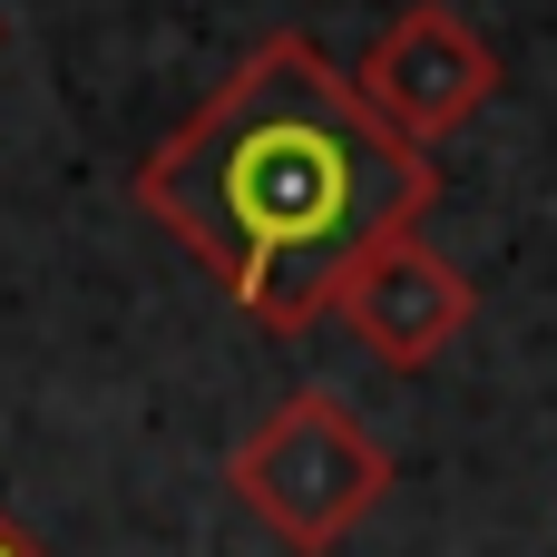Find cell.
Wrapping results in <instances>:
<instances>
[{
    "label": "cell",
    "mask_w": 557,
    "mask_h": 557,
    "mask_svg": "<svg viewBox=\"0 0 557 557\" xmlns=\"http://www.w3.org/2000/svg\"><path fill=\"white\" fill-rule=\"evenodd\" d=\"M499 78H509L499 49H490L450 0H411V10H392V20L372 29L362 69H352L362 108H372L401 147H421V157H431V137L470 127V117L499 98Z\"/></svg>",
    "instance_id": "3"
},
{
    "label": "cell",
    "mask_w": 557,
    "mask_h": 557,
    "mask_svg": "<svg viewBox=\"0 0 557 557\" xmlns=\"http://www.w3.org/2000/svg\"><path fill=\"white\" fill-rule=\"evenodd\" d=\"M137 206L225 284L255 333H313L333 294L441 206V166L401 147L352 69L304 29H264L206 98L137 157Z\"/></svg>",
    "instance_id": "1"
},
{
    "label": "cell",
    "mask_w": 557,
    "mask_h": 557,
    "mask_svg": "<svg viewBox=\"0 0 557 557\" xmlns=\"http://www.w3.org/2000/svg\"><path fill=\"white\" fill-rule=\"evenodd\" d=\"M0 39H10V20H0Z\"/></svg>",
    "instance_id": "6"
},
{
    "label": "cell",
    "mask_w": 557,
    "mask_h": 557,
    "mask_svg": "<svg viewBox=\"0 0 557 557\" xmlns=\"http://www.w3.org/2000/svg\"><path fill=\"white\" fill-rule=\"evenodd\" d=\"M0 557H49V548H39V539H29V529H20V519L0 509Z\"/></svg>",
    "instance_id": "5"
},
{
    "label": "cell",
    "mask_w": 557,
    "mask_h": 557,
    "mask_svg": "<svg viewBox=\"0 0 557 557\" xmlns=\"http://www.w3.org/2000/svg\"><path fill=\"white\" fill-rule=\"evenodd\" d=\"M333 313L352 323V343H362L372 362H392V372H431V362L470 333L480 294H470V274H460L431 235H392V245L333 294Z\"/></svg>",
    "instance_id": "4"
},
{
    "label": "cell",
    "mask_w": 557,
    "mask_h": 557,
    "mask_svg": "<svg viewBox=\"0 0 557 557\" xmlns=\"http://www.w3.org/2000/svg\"><path fill=\"white\" fill-rule=\"evenodd\" d=\"M225 490L255 509V529H274V548L333 557L392 499V450H382V431L352 401L304 382L225 450Z\"/></svg>",
    "instance_id": "2"
}]
</instances>
